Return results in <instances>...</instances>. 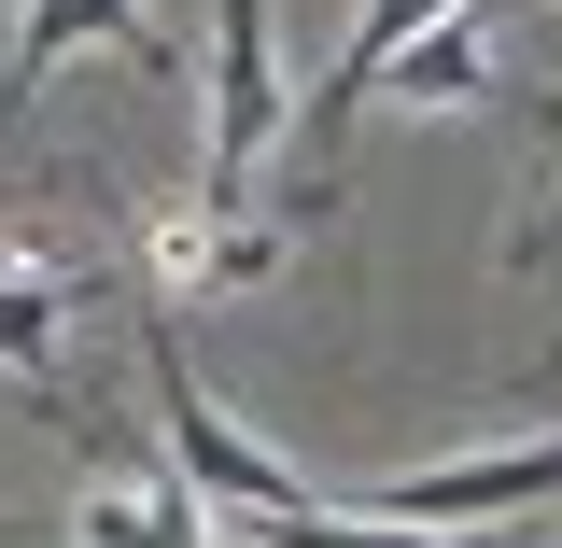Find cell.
I'll use <instances>...</instances> for the list:
<instances>
[{
  "label": "cell",
  "mask_w": 562,
  "mask_h": 548,
  "mask_svg": "<svg viewBox=\"0 0 562 548\" xmlns=\"http://www.w3.org/2000/svg\"><path fill=\"white\" fill-rule=\"evenodd\" d=\"M99 295H113V281L57 268V254H14V268H0V380L43 394V422H70L57 409V338H70V310H99Z\"/></svg>",
  "instance_id": "4"
},
{
  "label": "cell",
  "mask_w": 562,
  "mask_h": 548,
  "mask_svg": "<svg viewBox=\"0 0 562 548\" xmlns=\"http://www.w3.org/2000/svg\"><path fill=\"white\" fill-rule=\"evenodd\" d=\"M450 14H464V0H366V14H351V57L324 70V99H310L295 127H310V141H338L351 113H366V85H380V57H408L422 29H450Z\"/></svg>",
  "instance_id": "6"
},
{
  "label": "cell",
  "mask_w": 562,
  "mask_h": 548,
  "mask_svg": "<svg viewBox=\"0 0 562 548\" xmlns=\"http://www.w3.org/2000/svg\"><path fill=\"white\" fill-rule=\"evenodd\" d=\"M310 99L281 85V29L268 0H211V155H198V198H254L268 141L295 127Z\"/></svg>",
  "instance_id": "2"
},
{
  "label": "cell",
  "mask_w": 562,
  "mask_h": 548,
  "mask_svg": "<svg viewBox=\"0 0 562 548\" xmlns=\"http://www.w3.org/2000/svg\"><path fill=\"white\" fill-rule=\"evenodd\" d=\"M140 380H155V436H169V465L198 479V506H225V521L324 506V492L295 479L254 422H225V394H198V351H183V324H169V310H140Z\"/></svg>",
  "instance_id": "1"
},
{
  "label": "cell",
  "mask_w": 562,
  "mask_h": 548,
  "mask_svg": "<svg viewBox=\"0 0 562 548\" xmlns=\"http://www.w3.org/2000/svg\"><path fill=\"white\" fill-rule=\"evenodd\" d=\"M366 99H408V113H479L492 99V57H479V29L450 14V29H422L408 57H380V85Z\"/></svg>",
  "instance_id": "7"
},
{
  "label": "cell",
  "mask_w": 562,
  "mask_h": 548,
  "mask_svg": "<svg viewBox=\"0 0 562 548\" xmlns=\"http://www.w3.org/2000/svg\"><path fill=\"white\" fill-rule=\"evenodd\" d=\"M29 535H43V521H0V548H29Z\"/></svg>",
  "instance_id": "9"
},
{
  "label": "cell",
  "mask_w": 562,
  "mask_h": 548,
  "mask_svg": "<svg viewBox=\"0 0 562 548\" xmlns=\"http://www.w3.org/2000/svg\"><path fill=\"white\" fill-rule=\"evenodd\" d=\"M85 43H127V57H140V0H29V29H14V70H0V127L29 113V99H43V85L85 57Z\"/></svg>",
  "instance_id": "5"
},
{
  "label": "cell",
  "mask_w": 562,
  "mask_h": 548,
  "mask_svg": "<svg viewBox=\"0 0 562 548\" xmlns=\"http://www.w3.org/2000/svg\"><path fill=\"white\" fill-rule=\"evenodd\" d=\"M535 239H549V254H562V198H549V225H535Z\"/></svg>",
  "instance_id": "10"
},
{
  "label": "cell",
  "mask_w": 562,
  "mask_h": 548,
  "mask_svg": "<svg viewBox=\"0 0 562 548\" xmlns=\"http://www.w3.org/2000/svg\"><path fill=\"white\" fill-rule=\"evenodd\" d=\"M281 254H295V211H254V198H169L140 225V268L169 295H254V281H281Z\"/></svg>",
  "instance_id": "3"
},
{
  "label": "cell",
  "mask_w": 562,
  "mask_h": 548,
  "mask_svg": "<svg viewBox=\"0 0 562 548\" xmlns=\"http://www.w3.org/2000/svg\"><path fill=\"white\" fill-rule=\"evenodd\" d=\"M254 548H479V535H422V521H380V506H281V521H239Z\"/></svg>",
  "instance_id": "8"
}]
</instances>
